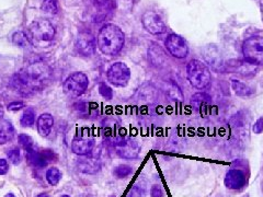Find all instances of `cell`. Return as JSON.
<instances>
[{"label": "cell", "instance_id": "cell-8", "mask_svg": "<svg viewBox=\"0 0 263 197\" xmlns=\"http://www.w3.org/2000/svg\"><path fill=\"white\" fill-rule=\"evenodd\" d=\"M165 46L171 56L178 59L185 58L189 54V46L185 39L178 34H170L165 42Z\"/></svg>", "mask_w": 263, "mask_h": 197}, {"label": "cell", "instance_id": "cell-27", "mask_svg": "<svg viewBox=\"0 0 263 197\" xmlns=\"http://www.w3.org/2000/svg\"><path fill=\"white\" fill-rule=\"evenodd\" d=\"M42 10L45 13L56 14L58 12V0H44Z\"/></svg>", "mask_w": 263, "mask_h": 197}, {"label": "cell", "instance_id": "cell-33", "mask_svg": "<svg viewBox=\"0 0 263 197\" xmlns=\"http://www.w3.org/2000/svg\"><path fill=\"white\" fill-rule=\"evenodd\" d=\"M252 130H254V133L257 135H259L262 133L263 131V118H259L256 120L254 127H252Z\"/></svg>", "mask_w": 263, "mask_h": 197}, {"label": "cell", "instance_id": "cell-6", "mask_svg": "<svg viewBox=\"0 0 263 197\" xmlns=\"http://www.w3.org/2000/svg\"><path fill=\"white\" fill-rule=\"evenodd\" d=\"M89 85V79L84 73H74L64 82V92L72 98L82 95Z\"/></svg>", "mask_w": 263, "mask_h": 197}, {"label": "cell", "instance_id": "cell-24", "mask_svg": "<svg viewBox=\"0 0 263 197\" xmlns=\"http://www.w3.org/2000/svg\"><path fill=\"white\" fill-rule=\"evenodd\" d=\"M133 172V168L129 164H120L118 166H115L113 170V174L115 178L118 179H125L128 178L129 175Z\"/></svg>", "mask_w": 263, "mask_h": 197}, {"label": "cell", "instance_id": "cell-17", "mask_svg": "<svg viewBox=\"0 0 263 197\" xmlns=\"http://www.w3.org/2000/svg\"><path fill=\"white\" fill-rule=\"evenodd\" d=\"M25 156H27V159L30 164H32L34 168L42 169L48 164V160L45 158V156L42 151L40 153V151L34 149L32 151H30V153H25Z\"/></svg>", "mask_w": 263, "mask_h": 197}, {"label": "cell", "instance_id": "cell-36", "mask_svg": "<svg viewBox=\"0 0 263 197\" xmlns=\"http://www.w3.org/2000/svg\"><path fill=\"white\" fill-rule=\"evenodd\" d=\"M38 197H49V195L47 194H45V193H42V194H39Z\"/></svg>", "mask_w": 263, "mask_h": 197}, {"label": "cell", "instance_id": "cell-12", "mask_svg": "<svg viewBox=\"0 0 263 197\" xmlns=\"http://www.w3.org/2000/svg\"><path fill=\"white\" fill-rule=\"evenodd\" d=\"M76 49L83 56H91L95 52V39L90 33H80L76 41Z\"/></svg>", "mask_w": 263, "mask_h": 197}, {"label": "cell", "instance_id": "cell-16", "mask_svg": "<svg viewBox=\"0 0 263 197\" xmlns=\"http://www.w3.org/2000/svg\"><path fill=\"white\" fill-rule=\"evenodd\" d=\"M148 59L154 66H163L166 62V55L158 44H154L148 49Z\"/></svg>", "mask_w": 263, "mask_h": 197}, {"label": "cell", "instance_id": "cell-30", "mask_svg": "<svg viewBox=\"0 0 263 197\" xmlns=\"http://www.w3.org/2000/svg\"><path fill=\"white\" fill-rule=\"evenodd\" d=\"M76 107H78V108H76V109L78 110L79 115H82V116L89 115L91 113V111L93 110V108H91L90 103H86V102L76 104Z\"/></svg>", "mask_w": 263, "mask_h": 197}, {"label": "cell", "instance_id": "cell-10", "mask_svg": "<svg viewBox=\"0 0 263 197\" xmlns=\"http://www.w3.org/2000/svg\"><path fill=\"white\" fill-rule=\"evenodd\" d=\"M115 151L120 158L133 160L140 155V146L137 141L132 138L120 139L115 143Z\"/></svg>", "mask_w": 263, "mask_h": 197}, {"label": "cell", "instance_id": "cell-25", "mask_svg": "<svg viewBox=\"0 0 263 197\" xmlns=\"http://www.w3.org/2000/svg\"><path fill=\"white\" fill-rule=\"evenodd\" d=\"M19 144L20 146H21V147L24 149L25 153H30V151H32L34 150V141L33 139L30 137L29 135L27 134H21V135H19Z\"/></svg>", "mask_w": 263, "mask_h": 197}, {"label": "cell", "instance_id": "cell-18", "mask_svg": "<svg viewBox=\"0 0 263 197\" xmlns=\"http://www.w3.org/2000/svg\"><path fill=\"white\" fill-rule=\"evenodd\" d=\"M231 89L234 90V92L237 97H240V98H249L251 97V95L255 94L254 89L249 87L248 84L236 79L231 80Z\"/></svg>", "mask_w": 263, "mask_h": 197}, {"label": "cell", "instance_id": "cell-38", "mask_svg": "<svg viewBox=\"0 0 263 197\" xmlns=\"http://www.w3.org/2000/svg\"><path fill=\"white\" fill-rule=\"evenodd\" d=\"M62 197H70V196H68V195H63Z\"/></svg>", "mask_w": 263, "mask_h": 197}, {"label": "cell", "instance_id": "cell-29", "mask_svg": "<svg viewBox=\"0 0 263 197\" xmlns=\"http://www.w3.org/2000/svg\"><path fill=\"white\" fill-rule=\"evenodd\" d=\"M7 157H8L10 162L13 163L14 165H17L21 162V153H20L19 148H17V147H13L11 149H9L7 151Z\"/></svg>", "mask_w": 263, "mask_h": 197}, {"label": "cell", "instance_id": "cell-23", "mask_svg": "<svg viewBox=\"0 0 263 197\" xmlns=\"http://www.w3.org/2000/svg\"><path fill=\"white\" fill-rule=\"evenodd\" d=\"M60 180H62V172H60L59 169L52 166L46 171V181L49 185H57Z\"/></svg>", "mask_w": 263, "mask_h": 197}, {"label": "cell", "instance_id": "cell-34", "mask_svg": "<svg viewBox=\"0 0 263 197\" xmlns=\"http://www.w3.org/2000/svg\"><path fill=\"white\" fill-rule=\"evenodd\" d=\"M9 171V164L6 159H0V175L7 174Z\"/></svg>", "mask_w": 263, "mask_h": 197}, {"label": "cell", "instance_id": "cell-28", "mask_svg": "<svg viewBox=\"0 0 263 197\" xmlns=\"http://www.w3.org/2000/svg\"><path fill=\"white\" fill-rule=\"evenodd\" d=\"M99 93L101 97L104 98L105 100H112L113 95H114L112 88H111L110 85L105 82L99 83Z\"/></svg>", "mask_w": 263, "mask_h": 197}, {"label": "cell", "instance_id": "cell-19", "mask_svg": "<svg viewBox=\"0 0 263 197\" xmlns=\"http://www.w3.org/2000/svg\"><path fill=\"white\" fill-rule=\"evenodd\" d=\"M166 93L171 100L175 101V102H182L184 99L182 90L180 89L179 85L174 81H169L166 83Z\"/></svg>", "mask_w": 263, "mask_h": 197}, {"label": "cell", "instance_id": "cell-13", "mask_svg": "<svg viewBox=\"0 0 263 197\" xmlns=\"http://www.w3.org/2000/svg\"><path fill=\"white\" fill-rule=\"evenodd\" d=\"M94 147V140L92 138L77 137L73 140L72 150L78 156H89Z\"/></svg>", "mask_w": 263, "mask_h": 197}, {"label": "cell", "instance_id": "cell-15", "mask_svg": "<svg viewBox=\"0 0 263 197\" xmlns=\"http://www.w3.org/2000/svg\"><path fill=\"white\" fill-rule=\"evenodd\" d=\"M53 125H54V118L50 114L44 113L39 116L37 126L39 134L41 135L42 137H47V136L50 134V130L53 128Z\"/></svg>", "mask_w": 263, "mask_h": 197}, {"label": "cell", "instance_id": "cell-11", "mask_svg": "<svg viewBox=\"0 0 263 197\" xmlns=\"http://www.w3.org/2000/svg\"><path fill=\"white\" fill-rule=\"evenodd\" d=\"M247 182V175L240 169H230L224 179L225 186L231 191H241L245 189Z\"/></svg>", "mask_w": 263, "mask_h": 197}, {"label": "cell", "instance_id": "cell-35", "mask_svg": "<svg viewBox=\"0 0 263 197\" xmlns=\"http://www.w3.org/2000/svg\"><path fill=\"white\" fill-rule=\"evenodd\" d=\"M24 107V104L23 102H11L9 105H8V110L9 111H19V110H21L22 108Z\"/></svg>", "mask_w": 263, "mask_h": 197}, {"label": "cell", "instance_id": "cell-14", "mask_svg": "<svg viewBox=\"0 0 263 197\" xmlns=\"http://www.w3.org/2000/svg\"><path fill=\"white\" fill-rule=\"evenodd\" d=\"M86 158L78 161V170L80 172L87 173V174H94L97 173L101 168L100 161L98 159L91 158V157L84 156Z\"/></svg>", "mask_w": 263, "mask_h": 197}, {"label": "cell", "instance_id": "cell-1", "mask_svg": "<svg viewBox=\"0 0 263 197\" xmlns=\"http://www.w3.org/2000/svg\"><path fill=\"white\" fill-rule=\"evenodd\" d=\"M125 35L120 27L112 23L103 25L97 37V46L103 55L114 56L122 50Z\"/></svg>", "mask_w": 263, "mask_h": 197}, {"label": "cell", "instance_id": "cell-21", "mask_svg": "<svg viewBox=\"0 0 263 197\" xmlns=\"http://www.w3.org/2000/svg\"><path fill=\"white\" fill-rule=\"evenodd\" d=\"M35 122V111L32 108H28L24 111L21 119H20V124L22 127H31L34 125Z\"/></svg>", "mask_w": 263, "mask_h": 197}, {"label": "cell", "instance_id": "cell-37", "mask_svg": "<svg viewBox=\"0 0 263 197\" xmlns=\"http://www.w3.org/2000/svg\"><path fill=\"white\" fill-rule=\"evenodd\" d=\"M4 197H17V196L14 195V194H12V193H8Z\"/></svg>", "mask_w": 263, "mask_h": 197}, {"label": "cell", "instance_id": "cell-31", "mask_svg": "<svg viewBox=\"0 0 263 197\" xmlns=\"http://www.w3.org/2000/svg\"><path fill=\"white\" fill-rule=\"evenodd\" d=\"M126 197H145V193L143 189L139 188L137 185H134L133 188L129 191L128 196Z\"/></svg>", "mask_w": 263, "mask_h": 197}, {"label": "cell", "instance_id": "cell-4", "mask_svg": "<svg viewBox=\"0 0 263 197\" xmlns=\"http://www.w3.org/2000/svg\"><path fill=\"white\" fill-rule=\"evenodd\" d=\"M242 55L248 63L255 66L263 65V38L258 35L248 38L242 44Z\"/></svg>", "mask_w": 263, "mask_h": 197}, {"label": "cell", "instance_id": "cell-22", "mask_svg": "<svg viewBox=\"0 0 263 197\" xmlns=\"http://www.w3.org/2000/svg\"><path fill=\"white\" fill-rule=\"evenodd\" d=\"M12 42L13 44L16 45V46L20 47V48H25L28 47L31 42H30V39L28 38V35L25 34L24 32H16L12 35Z\"/></svg>", "mask_w": 263, "mask_h": 197}, {"label": "cell", "instance_id": "cell-9", "mask_svg": "<svg viewBox=\"0 0 263 197\" xmlns=\"http://www.w3.org/2000/svg\"><path fill=\"white\" fill-rule=\"evenodd\" d=\"M141 24L148 33L153 35L164 34L167 31V25L158 13L155 11H146L141 16Z\"/></svg>", "mask_w": 263, "mask_h": 197}, {"label": "cell", "instance_id": "cell-7", "mask_svg": "<svg viewBox=\"0 0 263 197\" xmlns=\"http://www.w3.org/2000/svg\"><path fill=\"white\" fill-rule=\"evenodd\" d=\"M32 37L41 42H50L55 38V28L53 23L46 19L34 20L29 27Z\"/></svg>", "mask_w": 263, "mask_h": 197}, {"label": "cell", "instance_id": "cell-2", "mask_svg": "<svg viewBox=\"0 0 263 197\" xmlns=\"http://www.w3.org/2000/svg\"><path fill=\"white\" fill-rule=\"evenodd\" d=\"M50 77V70L43 63H34L25 68L24 72L18 76V82L21 88L31 91L33 89L41 88L44 83L48 81Z\"/></svg>", "mask_w": 263, "mask_h": 197}, {"label": "cell", "instance_id": "cell-3", "mask_svg": "<svg viewBox=\"0 0 263 197\" xmlns=\"http://www.w3.org/2000/svg\"><path fill=\"white\" fill-rule=\"evenodd\" d=\"M186 77L192 87L197 90L206 89L212 81L211 70L197 59H192L186 65Z\"/></svg>", "mask_w": 263, "mask_h": 197}, {"label": "cell", "instance_id": "cell-5", "mask_svg": "<svg viewBox=\"0 0 263 197\" xmlns=\"http://www.w3.org/2000/svg\"><path fill=\"white\" fill-rule=\"evenodd\" d=\"M132 77L131 69L128 65L122 62L114 63L107 72L108 81L114 87L123 88L129 84Z\"/></svg>", "mask_w": 263, "mask_h": 197}, {"label": "cell", "instance_id": "cell-20", "mask_svg": "<svg viewBox=\"0 0 263 197\" xmlns=\"http://www.w3.org/2000/svg\"><path fill=\"white\" fill-rule=\"evenodd\" d=\"M210 103H211L210 95H207L206 93H202V92L194 94L191 100L192 107L199 111H202V109L206 107V105H209Z\"/></svg>", "mask_w": 263, "mask_h": 197}, {"label": "cell", "instance_id": "cell-26", "mask_svg": "<svg viewBox=\"0 0 263 197\" xmlns=\"http://www.w3.org/2000/svg\"><path fill=\"white\" fill-rule=\"evenodd\" d=\"M13 134L14 130L10 123L6 126V127L0 129V145L7 144L9 140H11L13 137Z\"/></svg>", "mask_w": 263, "mask_h": 197}, {"label": "cell", "instance_id": "cell-32", "mask_svg": "<svg viewBox=\"0 0 263 197\" xmlns=\"http://www.w3.org/2000/svg\"><path fill=\"white\" fill-rule=\"evenodd\" d=\"M165 192L160 185H154L150 190V197H164Z\"/></svg>", "mask_w": 263, "mask_h": 197}]
</instances>
